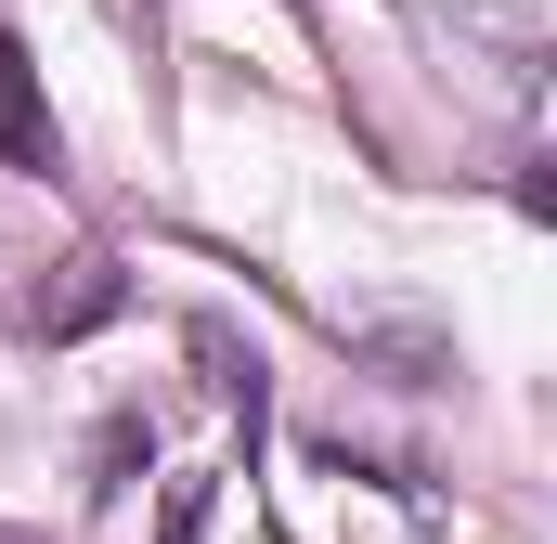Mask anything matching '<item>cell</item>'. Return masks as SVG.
Here are the masks:
<instances>
[{"instance_id":"6da1fadb","label":"cell","mask_w":557,"mask_h":544,"mask_svg":"<svg viewBox=\"0 0 557 544\" xmlns=\"http://www.w3.org/2000/svg\"><path fill=\"white\" fill-rule=\"evenodd\" d=\"M0 156H13L26 182H52V169H65V131H52L39 65H26V39H13V26H0Z\"/></svg>"},{"instance_id":"7a4b0ae2","label":"cell","mask_w":557,"mask_h":544,"mask_svg":"<svg viewBox=\"0 0 557 544\" xmlns=\"http://www.w3.org/2000/svg\"><path fill=\"white\" fill-rule=\"evenodd\" d=\"M117 298H131V272L104 260V247H78V260H65V285H52V298H26V324H39V337H91V324H104Z\"/></svg>"},{"instance_id":"3957f363","label":"cell","mask_w":557,"mask_h":544,"mask_svg":"<svg viewBox=\"0 0 557 544\" xmlns=\"http://www.w3.org/2000/svg\"><path fill=\"white\" fill-rule=\"evenodd\" d=\"M0 544H39V532H0Z\"/></svg>"}]
</instances>
